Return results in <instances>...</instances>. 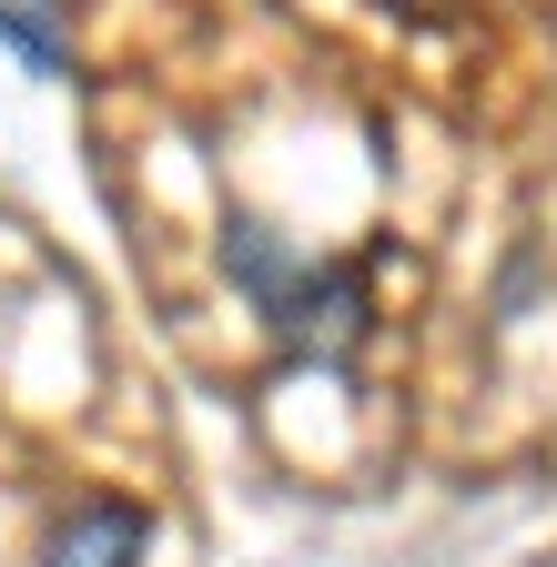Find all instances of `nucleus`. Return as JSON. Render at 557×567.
I'll use <instances>...</instances> for the list:
<instances>
[{"label":"nucleus","mask_w":557,"mask_h":567,"mask_svg":"<svg viewBox=\"0 0 557 567\" xmlns=\"http://www.w3.org/2000/svg\"><path fill=\"white\" fill-rule=\"evenodd\" d=\"M224 274H234V295L264 315V334H274L285 365H344V354L365 344V324H375L365 264H344V254H295L274 224H254V213H234V224H224Z\"/></svg>","instance_id":"nucleus-1"},{"label":"nucleus","mask_w":557,"mask_h":567,"mask_svg":"<svg viewBox=\"0 0 557 567\" xmlns=\"http://www.w3.org/2000/svg\"><path fill=\"white\" fill-rule=\"evenodd\" d=\"M143 547H153V517L132 507V496H82V507L41 537L31 567H143Z\"/></svg>","instance_id":"nucleus-2"},{"label":"nucleus","mask_w":557,"mask_h":567,"mask_svg":"<svg viewBox=\"0 0 557 567\" xmlns=\"http://www.w3.org/2000/svg\"><path fill=\"white\" fill-rule=\"evenodd\" d=\"M0 41H11V51L31 61V71H61V41H51V31H41L31 11H11V0H0Z\"/></svg>","instance_id":"nucleus-3"},{"label":"nucleus","mask_w":557,"mask_h":567,"mask_svg":"<svg viewBox=\"0 0 557 567\" xmlns=\"http://www.w3.org/2000/svg\"><path fill=\"white\" fill-rule=\"evenodd\" d=\"M385 11H405V21H436V11H446V0H385Z\"/></svg>","instance_id":"nucleus-4"}]
</instances>
